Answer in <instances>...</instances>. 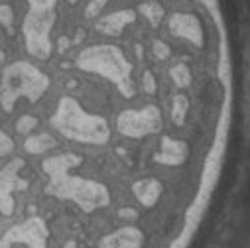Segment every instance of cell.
Here are the masks:
<instances>
[{"label": "cell", "mask_w": 250, "mask_h": 248, "mask_svg": "<svg viewBox=\"0 0 250 248\" xmlns=\"http://www.w3.org/2000/svg\"><path fill=\"white\" fill-rule=\"evenodd\" d=\"M49 124L55 132L77 144L104 146L110 140L108 122L101 114L87 112L75 97L59 99L55 112L49 118Z\"/></svg>", "instance_id": "6da1fadb"}, {"label": "cell", "mask_w": 250, "mask_h": 248, "mask_svg": "<svg viewBox=\"0 0 250 248\" xmlns=\"http://www.w3.org/2000/svg\"><path fill=\"white\" fill-rule=\"evenodd\" d=\"M75 65L85 73H93L114 83L124 97L134 95L132 63L124 55V51L116 45H110V43L89 45L79 51Z\"/></svg>", "instance_id": "7a4b0ae2"}, {"label": "cell", "mask_w": 250, "mask_h": 248, "mask_svg": "<svg viewBox=\"0 0 250 248\" xmlns=\"http://www.w3.org/2000/svg\"><path fill=\"white\" fill-rule=\"evenodd\" d=\"M49 89V77L30 61H14L0 73V106L12 112L18 99L38 103Z\"/></svg>", "instance_id": "3957f363"}, {"label": "cell", "mask_w": 250, "mask_h": 248, "mask_svg": "<svg viewBox=\"0 0 250 248\" xmlns=\"http://www.w3.org/2000/svg\"><path fill=\"white\" fill-rule=\"evenodd\" d=\"M45 193L57 201L73 203L85 215L106 209L110 205V191L106 189L104 183L91 179V177L75 175L71 171L49 181L45 187Z\"/></svg>", "instance_id": "277c9868"}, {"label": "cell", "mask_w": 250, "mask_h": 248, "mask_svg": "<svg viewBox=\"0 0 250 248\" xmlns=\"http://www.w3.org/2000/svg\"><path fill=\"white\" fill-rule=\"evenodd\" d=\"M57 0H28V16L22 24L26 51L36 59H49L53 51L51 30L55 26Z\"/></svg>", "instance_id": "5b68a950"}, {"label": "cell", "mask_w": 250, "mask_h": 248, "mask_svg": "<svg viewBox=\"0 0 250 248\" xmlns=\"http://www.w3.org/2000/svg\"><path fill=\"white\" fill-rule=\"evenodd\" d=\"M164 126L162 110L156 104H144L140 108H126L116 116V130L124 138L140 140L158 134Z\"/></svg>", "instance_id": "8992f818"}, {"label": "cell", "mask_w": 250, "mask_h": 248, "mask_svg": "<svg viewBox=\"0 0 250 248\" xmlns=\"http://www.w3.org/2000/svg\"><path fill=\"white\" fill-rule=\"evenodd\" d=\"M167 28L171 32V36L179 38V40H185V41H189L197 47L203 45V26L201 22L193 16V14H185V12H177L173 16H169L167 20Z\"/></svg>", "instance_id": "52a82bcc"}, {"label": "cell", "mask_w": 250, "mask_h": 248, "mask_svg": "<svg viewBox=\"0 0 250 248\" xmlns=\"http://www.w3.org/2000/svg\"><path fill=\"white\" fill-rule=\"evenodd\" d=\"M189 158V146H187L183 140H177V138H162L160 142V152L156 154V162L162 164V165H167V167H175V165H181L187 162Z\"/></svg>", "instance_id": "ba28073f"}, {"label": "cell", "mask_w": 250, "mask_h": 248, "mask_svg": "<svg viewBox=\"0 0 250 248\" xmlns=\"http://www.w3.org/2000/svg\"><path fill=\"white\" fill-rule=\"evenodd\" d=\"M164 193V185L156 177H140L132 183V195L138 201V205L152 209L158 205L160 197Z\"/></svg>", "instance_id": "9c48e42d"}, {"label": "cell", "mask_w": 250, "mask_h": 248, "mask_svg": "<svg viewBox=\"0 0 250 248\" xmlns=\"http://www.w3.org/2000/svg\"><path fill=\"white\" fill-rule=\"evenodd\" d=\"M134 20H136V12L134 10H118V12L103 16L97 22L95 28L104 36H118V34H122L124 28L130 26Z\"/></svg>", "instance_id": "30bf717a"}, {"label": "cell", "mask_w": 250, "mask_h": 248, "mask_svg": "<svg viewBox=\"0 0 250 248\" xmlns=\"http://www.w3.org/2000/svg\"><path fill=\"white\" fill-rule=\"evenodd\" d=\"M57 146V140L47 134V132H40V134H30L26 136L22 148L28 156H45L47 152H51Z\"/></svg>", "instance_id": "8fae6325"}, {"label": "cell", "mask_w": 250, "mask_h": 248, "mask_svg": "<svg viewBox=\"0 0 250 248\" xmlns=\"http://www.w3.org/2000/svg\"><path fill=\"white\" fill-rule=\"evenodd\" d=\"M187 112H189V99L185 95H175L171 99V120L181 126L187 118Z\"/></svg>", "instance_id": "7c38bea8"}, {"label": "cell", "mask_w": 250, "mask_h": 248, "mask_svg": "<svg viewBox=\"0 0 250 248\" xmlns=\"http://www.w3.org/2000/svg\"><path fill=\"white\" fill-rule=\"evenodd\" d=\"M169 77L171 81L175 83V87L179 89H185L191 85V69L187 67L185 63H175L169 67Z\"/></svg>", "instance_id": "4fadbf2b"}, {"label": "cell", "mask_w": 250, "mask_h": 248, "mask_svg": "<svg viewBox=\"0 0 250 248\" xmlns=\"http://www.w3.org/2000/svg\"><path fill=\"white\" fill-rule=\"evenodd\" d=\"M140 12L152 26H158L164 18V8L160 6V2H156V0H148V2H144L140 6Z\"/></svg>", "instance_id": "5bb4252c"}, {"label": "cell", "mask_w": 250, "mask_h": 248, "mask_svg": "<svg viewBox=\"0 0 250 248\" xmlns=\"http://www.w3.org/2000/svg\"><path fill=\"white\" fill-rule=\"evenodd\" d=\"M106 2H108V0H89V4H87V8H85V16H87V18H97V16H101V12H103V8L106 6Z\"/></svg>", "instance_id": "9a60e30c"}, {"label": "cell", "mask_w": 250, "mask_h": 248, "mask_svg": "<svg viewBox=\"0 0 250 248\" xmlns=\"http://www.w3.org/2000/svg\"><path fill=\"white\" fill-rule=\"evenodd\" d=\"M14 152V142H12V138L2 130V126H0V158H4V156H8V154H12Z\"/></svg>", "instance_id": "2e32d148"}, {"label": "cell", "mask_w": 250, "mask_h": 248, "mask_svg": "<svg viewBox=\"0 0 250 248\" xmlns=\"http://www.w3.org/2000/svg\"><path fill=\"white\" fill-rule=\"evenodd\" d=\"M152 51H154L156 59H160V61H166V59H169V55H171V49H169L164 41H154Z\"/></svg>", "instance_id": "e0dca14e"}, {"label": "cell", "mask_w": 250, "mask_h": 248, "mask_svg": "<svg viewBox=\"0 0 250 248\" xmlns=\"http://www.w3.org/2000/svg\"><path fill=\"white\" fill-rule=\"evenodd\" d=\"M12 20H14L12 10L6 4H2V6H0V24L6 26V28H12Z\"/></svg>", "instance_id": "ac0fdd59"}, {"label": "cell", "mask_w": 250, "mask_h": 248, "mask_svg": "<svg viewBox=\"0 0 250 248\" xmlns=\"http://www.w3.org/2000/svg\"><path fill=\"white\" fill-rule=\"evenodd\" d=\"M142 87H144V91H146L148 95H154V93H156L158 85H156V79L152 77V73H144V79H142Z\"/></svg>", "instance_id": "d6986e66"}, {"label": "cell", "mask_w": 250, "mask_h": 248, "mask_svg": "<svg viewBox=\"0 0 250 248\" xmlns=\"http://www.w3.org/2000/svg\"><path fill=\"white\" fill-rule=\"evenodd\" d=\"M4 61H6V53L2 51V47H0V65H2V63H4Z\"/></svg>", "instance_id": "ffe728a7"}, {"label": "cell", "mask_w": 250, "mask_h": 248, "mask_svg": "<svg viewBox=\"0 0 250 248\" xmlns=\"http://www.w3.org/2000/svg\"><path fill=\"white\" fill-rule=\"evenodd\" d=\"M69 2H71V4H75V2H77V0H69Z\"/></svg>", "instance_id": "44dd1931"}]
</instances>
